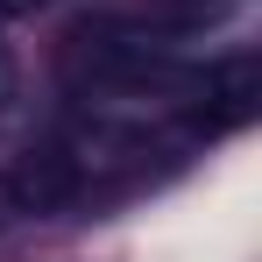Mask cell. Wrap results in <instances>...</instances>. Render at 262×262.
I'll return each mask as SVG.
<instances>
[{
  "label": "cell",
  "mask_w": 262,
  "mask_h": 262,
  "mask_svg": "<svg viewBox=\"0 0 262 262\" xmlns=\"http://www.w3.org/2000/svg\"><path fill=\"white\" fill-rule=\"evenodd\" d=\"M184 135L191 142H213V135H234L255 121V99H262V64L255 50H234V57H213L206 71H184Z\"/></svg>",
  "instance_id": "cell-1"
},
{
  "label": "cell",
  "mask_w": 262,
  "mask_h": 262,
  "mask_svg": "<svg viewBox=\"0 0 262 262\" xmlns=\"http://www.w3.org/2000/svg\"><path fill=\"white\" fill-rule=\"evenodd\" d=\"M57 0H0V21H29V14H50Z\"/></svg>",
  "instance_id": "cell-2"
},
{
  "label": "cell",
  "mask_w": 262,
  "mask_h": 262,
  "mask_svg": "<svg viewBox=\"0 0 262 262\" xmlns=\"http://www.w3.org/2000/svg\"><path fill=\"white\" fill-rule=\"evenodd\" d=\"M14 92V57H7V43H0V99Z\"/></svg>",
  "instance_id": "cell-3"
}]
</instances>
